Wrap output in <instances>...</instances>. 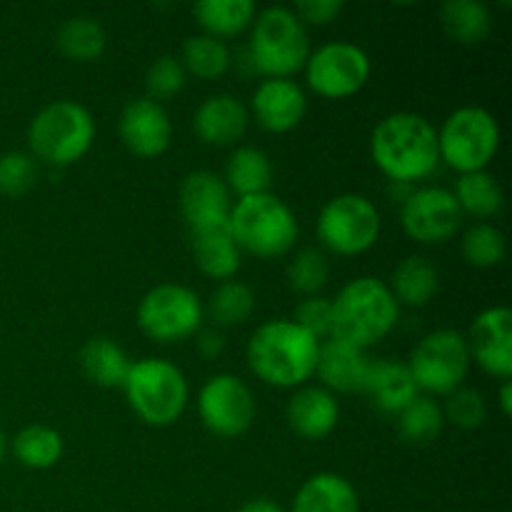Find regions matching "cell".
<instances>
[{"label":"cell","instance_id":"obj_28","mask_svg":"<svg viewBox=\"0 0 512 512\" xmlns=\"http://www.w3.org/2000/svg\"><path fill=\"white\" fill-rule=\"evenodd\" d=\"M223 180L230 193H235L238 198L270 193L273 163H270V158L260 148L243 145V148L233 150V155H230Z\"/></svg>","mask_w":512,"mask_h":512},{"label":"cell","instance_id":"obj_38","mask_svg":"<svg viewBox=\"0 0 512 512\" xmlns=\"http://www.w3.org/2000/svg\"><path fill=\"white\" fill-rule=\"evenodd\" d=\"M185 80H188V73H185L183 63L173 55H160L145 73V90H148L145 98L155 100V103L173 100L185 88Z\"/></svg>","mask_w":512,"mask_h":512},{"label":"cell","instance_id":"obj_13","mask_svg":"<svg viewBox=\"0 0 512 512\" xmlns=\"http://www.w3.org/2000/svg\"><path fill=\"white\" fill-rule=\"evenodd\" d=\"M198 415L215 438H238L255 420L253 390L238 375H213L198 393Z\"/></svg>","mask_w":512,"mask_h":512},{"label":"cell","instance_id":"obj_8","mask_svg":"<svg viewBox=\"0 0 512 512\" xmlns=\"http://www.w3.org/2000/svg\"><path fill=\"white\" fill-rule=\"evenodd\" d=\"M500 150V125L478 105H465L448 115L438 130V155L460 175L480 173Z\"/></svg>","mask_w":512,"mask_h":512},{"label":"cell","instance_id":"obj_26","mask_svg":"<svg viewBox=\"0 0 512 512\" xmlns=\"http://www.w3.org/2000/svg\"><path fill=\"white\" fill-rule=\"evenodd\" d=\"M398 305L408 308H423L435 298L440 288V273L423 255H410L400 260L393 270V283L388 285Z\"/></svg>","mask_w":512,"mask_h":512},{"label":"cell","instance_id":"obj_16","mask_svg":"<svg viewBox=\"0 0 512 512\" xmlns=\"http://www.w3.org/2000/svg\"><path fill=\"white\" fill-rule=\"evenodd\" d=\"M120 140L135 158H160L173 140L168 110L150 98L130 100L120 113Z\"/></svg>","mask_w":512,"mask_h":512},{"label":"cell","instance_id":"obj_10","mask_svg":"<svg viewBox=\"0 0 512 512\" xmlns=\"http://www.w3.org/2000/svg\"><path fill=\"white\" fill-rule=\"evenodd\" d=\"M380 213L365 195L343 193L323 205L318 215V238L325 248L343 258L363 255L378 243Z\"/></svg>","mask_w":512,"mask_h":512},{"label":"cell","instance_id":"obj_27","mask_svg":"<svg viewBox=\"0 0 512 512\" xmlns=\"http://www.w3.org/2000/svg\"><path fill=\"white\" fill-rule=\"evenodd\" d=\"M195 23L210 38H235L253 25L258 8L253 0H200L193 5Z\"/></svg>","mask_w":512,"mask_h":512},{"label":"cell","instance_id":"obj_23","mask_svg":"<svg viewBox=\"0 0 512 512\" xmlns=\"http://www.w3.org/2000/svg\"><path fill=\"white\" fill-rule=\"evenodd\" d=\"M363 393H368L370 403L385 415H398L405 405L413 403L420 395L408 363L395 360H373Z\"/></svg>","mask_w":512,"mask_h":512},{"label":"cell","instance_id":"obj_33","mask_svg":"<svg viewBox=\"0 0 512 512\" xmlns=\"http://www.w3.org/2000/svg\"><path fill=\"white\" fill-rule=\"evenodd\" d=\"M183 63L185 73L198 80H218L228 73L230 68V48L225 40L210 38V35H193L183 45Z\"/></svg>","mask_w":512,"mask_h":512},{"label":"cell","instance_id":"obj_30","mask_svg":"<svg viewBox=\"0 0 512 512\" xmlns=\"http://www.w3.org/2000/svg\"><path fill=\"white\" fill-rule=\"evenodd\" d=\"M453 195L463 215L468 213L473 218H493L503 208V188L488 170L460 175Z\"/></svg>","mask_w":512,"mask_h":512},{"label":"cell","instance_id":"obj_37","mask_svg":"<svg viewBox=\"0 0 512 512\" xmlns=\"http://www.w3.org/2000/svg\"><path fill=\"white\" fill-rule=\"evenodd\" d=\"M330 278V263L320 250L308 248L300 250L288 265V283L290 288L298 290L300 295L310 298V295H318L320 290L328 285Z\"/></svg>","mask_w":512,"mask_h":512},{"label":"cell","instance_id":"obj_12","mask_svg":"<svg viewBox=\"0 0 512 512\" xmlns=\"http://www.w3.org/2000/svg\"><path fill=\"white\" fill-rule=\"evenodd\" d=\"M303 70L315 95L328 100H345L365 88L373 73V63L363 48L335 40L313 50Z\"/></svg>","mask_w":512,"mask_h":512},{"label":"cell","instance_id":"obj_40","mask_svg":"<svg viewBox=\"0 0 512 512\" xmlns=\"http://www.w3.org/2000/svg\"><path fill=\"white\" fill-rule=\"evenodd\" d=\"M35 185V160L28 153L10 150L0 155V195L18 198Z\"/></svg>","mask_w":512,"mask_h":512},{"label":"cell","instance_id":"obj_4","mask_svg":"<svg viewBox=\"0 0 512 512\" xmlns=\"http://www.w3.org/2000/svg\"><path fill=\"white\" fill-rule=\"evenodd\" d=\"M228 228L240 253L260 260L283 258L298 243V218L278 195L263 193L240 198L230 208Z\"/></svg>","mask_w":512,"mask_h":512},{"label":"cell","instance_id":"obj_39","mask_svg":"<svg viewBox=\"0 0 512 512\" xmlns=\"http://www.w3.org/2000/svg\"><path fill=\"white\" fill-rule=\"evenodd\" d=\"M443 418L450 420L460 430H475L488 418V405L483 395L473 388H458L448 395L443 408Z\"/></svg>","mask_w":512,"mask_h":512},{"label":"cell","instance_id":"obj_41","mask_svg":"<svg viewBox=\"0 0 512 512\" xmlns=\"http://www.w3.org/2000/svg\"><path fill=\"white\" fill-rule=\"evenodd\" d=\"M295 325L310 333L313 338L325 340L333 335V303L320 295H310L295 308Z\"/></svg>","mask_w":512,"mask_h":512},{"label":"cell","instance_id":"obj_11","mask_svg":"<svg viewBox=\"0 0 512 512\" xmlns=\"http://www.w3.org/2000/svg\"><path fill=\"white\" fill-rule=\"evenodd\" d=\"M470 350L458 330H433L410 353L408 370L418 390L430 395H450L463 388L470 370Z\"/></svg>","mask_w":512,"mask_h":512},{"label":"cell","instance_id":"obj_24","mask_svg":"<svg viewBox=\"0 0 512 512\" xmlns=\"http://www.w3.org/2000/svg\"><path fill=\"white\" fill-rule=\"evenodd\" d=\"M293 512H360L358 490L338 473H318L300 485Z\"/></svg>","mask_w":512,"mask_h":512},{"label":"cell","instance_id":"obj_20","mask_svg":"<svg viewBox=\"0 0 512 512\" xmlns=\"http://www.w3.org/2000/svg\"><path fill=\"white\" fill-rule=\"evenodd\" d=\"M248 108L235 95H210L198 105L193 130L205 145H233L248 130Z\"/></svg>","mask_w":512,"mask_h":512},{"label":"cell","instance_id":"obj_14","mask_svg":"<svg viewBox=\"0 0 512 512\" xmlns=\"http://www.w3.org/2000/svg\"><path fill=\"white\" fill-rule=\"evenodd\" d=\"M400 223L408 238L423 245H438L453 238L463 223V210L453 190L420 188L408 193L400 208Z\"/></svg>","mask_w":512,"mask_h":512},{"label":"cell","instance_id":"obj_9","mask_svg":"<svg viewBox=\"0 0 512 512\" xmlns=\"http://www.w3.org/2000/svg\"><path fill=\"white\" fill-rule=\"evenodd\" d=\"M203 315L205 308L193 288L160 283L138 303V328L155 343H183L198 333Z\"/></svg>","mask_w":512,"mask_h":512},{"label":"cell","instance_id":"obj_32","mask_svg":"<svg viewBox=\"0 0 512 512\" xmlns=\"http://www.w3.org/2000/svg\"><path fill=\"white\" fill-rule=\"evenodd\" d=\"M13 455L23 468L48 470L63 455V438L48 425H28L15 435Z\"/></svg>","mask_w":512,"mask_h":512},{"label":"cell","instance_id":"obj_1","mask_svg":"<svg viewBox=\"0 0 512 512\" xmlns=\"http://www.w3.org/2000/svg\"><path fill=\"white\" fill-rule=\"evenodd\" d=\"M370 155L385 178L398 185H413L438 168V130L423 115L400 110L375 125Z\"/></svg>","mask_w":512,"mask_h":512},{"label":"cell","instance_id":"obj_19","mask_svg":"<svg viewBox=\"0 0 512 512\" xmlns=\"http://www.w3.org/2000/svg\"><path fill=\"white\" fill-rule=\"evenodd\" d=\"M373 360L365 350L343 343L338 338H325L318 350L315 375L323 380L325 390L333 393H363Z\"/></svg>","mask_w":512,"mask_h":512},{"label":"cell","instance_id":"obj_15","mask_svg":"<svg viewBox=\"0 0 512 512\" xmlns=\"http://www.w3.org/2000/svg\"><path fill=\"white\" fill-rule=\"evenodd\" d=\"M470 360L480 365L488 375L498 380H510L512 375V313L510 308H488L473 320L465 338Z\"/></svg>","mask_w":512,"mask_h":512},{"label":"cell","instance_id":"obj_45","mask_svg":"<svg viewBox=\"0 0 512 512\" xmlns=\"http://www.w3.org/2000/svg\"><path fill=\"white\" fill-rule=\"evenodd\" d=\"M500 410H503L505 418H510L512 415V383L510 380H503V385H500Z\"/></svg>","mask_w":512,"mask_h":512},{"label":"cell","instance_id":"obj_25","mask_svg":"<svg viewBox=\"0 0 512 512\" xmlns=\"http://www.w3.org/2000/svg\"><path fill=\"white\" fill-rule=\"evenodd\" d=\"M80 370L98 388H123L133 360L110 338H93L80 348Z\"/></svg>","mask_w":512,"mask_h":512},{"label":"cell","instance_id":"obj_36","mask_svg":"<svg viewBox=\"0 0 512 512\" xmlns=\"http://www.w3.org/2000/svg\"><path fill=\"white\" fill-rule=\"evenodd\" d=\"M460 250H463V258L473 268H495V265H500L505 260L508 243H505V235L495 225L478 223L463 235Z\"/></svg>","mask_w":512,"mask_h":512},{"label":"cell","instance_id":"obj_5","mask_svg":"<svg viewBox=\"0 0 512 512\" xmlns=\"http://www.w3.org/2000/svg\"><path fill=\"white\" fill-rule=\"evenodd\" d=\"M28 143L35 158L55 168L78 163L95 143L93 113L75 100H55L30 120Z\"/></svg>","mask_w":512,"mask_h":512},{"label":"cell","instance_id":"obj_43","mask_svg":"<svg viewBox=\"0 0 512 512\" xmlns=\"http://www.w3.org/2000/svg\"><path fill=\"white\" fill-rule=\"evenodd\" d=\"M195 343H198V353L203 355V358H208V360L220 358V355H223V350H225L223 333H220V330H215V328L198 333V340H195Z\"/></svg>","mask_w":512,"mask_h":512},{"label":"cell","instance_id":"obj_44","mask_svg":"<svg viewBox=\"0 0 512 512\" xmlns=\"http://www.w3.org/2000/svg\"><path fill=\"white\" fill-rule=\"evenodd\" d=\"M238 512H285L280 508L275 500L270 498H255V500H248V503H243L238 508Z\"/></svg>","mask_w":512,"mask_h":512},{"label":"cell","instance_id":"obj_17","mask_svg":"<svg viewBox=\"0 0 512 512\" xmlns=\"http://www.w3.org/2000/svg\"><path fill=\"white\" fill-rule=\"evenodd\" d=\"M230 208H233V200H230L228 185L210 170H195L180 185V213L190 230L228 223Z\"/></svg>","mask_w":512,"mask_h":512},{"label":"cell","instance_id":"obj_46","mask_svg":"<svg viewBox=\"0 0 512 512\" xmlns=\"http://www.w3.org/2000/svg\"><path fill=\"white\" fill-rule=\"evenodd\" d=\"M3 458H5V435L3 430H0V463H3Z\"/></svg>","mask_w":512,"mask_h":512},{"label":"cell","instance_id":"obj_22","mask_svg":"<svg viewBox=\"0 0 512 512\" xmlns=\"http://www.w3.org/2000/svg\"><path fill=\"white\" fill-rule=\"evenodd\" d=\"M190 250H193V260L200 273L210 280H220V283L233 280L243 263V253H240L228 223L193 230Z\"/></svg>","mask_w":512,"mask_h":512},{"label":"cell","instance_id":"obj_34","mask_svg":"<svg viewBox=\"0 0 512 512\" xmlns=\"http://www.w3.org/2000/svg\"><path fill=\"white\" fill-rule=\"evenodd\" d=\"M443 408L430 395H418L398 413V433L408 445H430L443 430Z\"/></svg>","mask_w":512,"mask_h":512},{"label":"cell","instance_id":"obj_35","mask_svg":"<svg viewBox=\"0 0 512 512\" xmlns=\"http://www.w3.org/2000/svg\"><path fill=\"white\" fill-rule=\"evenodd\" d=\"M255 310V293L240 280H225L213 290L208 303L210 318L223 328L240 325L253 315Z\"/></svg>","mask_w":512,"mask_h":512},{"label":"cell","instance_id":"obj_21","mask_svg":"<svg viewBox=\"0 0 512 512\" xmlns=\"http://www.w3.org/2000/svg\"><path fill=\"white\" fill-rule=\"evenodd\" d=\"M288 425L293 433H298L305 440H323L335 430L340 420V405L333 393L325 388H313V385H303L298 393L290 398L288 410Z\"/></svg>","mask_w":512,"mask_h":512},{"label":"cell","instance_id":"obj_42","mask_svg":"<svg viewBox=\"0 0 512 512\" xmlns=\"http://www.w3.org/2000/svg\"><path fill=\"white\" fill-rule=\"evenodd\" d=\"M293 13L298 15L303 25H328L343 13V3L340 0H305V3L295 5Z\"/></svg>","mask_w":512,"mask_h":512},{"label":"cell","instance_id":"obj_2","mask_svg":"<svg viewBox=\"0 0 512 512\" xmlns=\"http://www.w3.org/2000/svg\"><path fill=\"white\" fill-rule=\"evenodd\" d=\"M318 350L320 340L293 320H268L250 335L248 365L273 388H303L315 375Z\"/></svg>","mask_w":512,"mask_h":512},{"label":"cell","instance_id":"obj_3","mask_svg":"<svg viewBox=\"0 0 512 512\" xmlns=\"http://www.w3.org/2000/svg\"><path fill=\"white\" fill-rule=\"evenodd\" d=\"M333 303V335L343 343L360 350L373 348L393 333L400 318L398 300L390 293L388 283L375 275L350 280L340 288Z\"/></svg>","mask_w":512,"mask_h":512},{"label":"cell","instance_id":"obj_18","mask_svg":"<svg viewBox=\"0 0 512 512\" xmlns=\"http://www.w3.org/2000/svg\"><path fill=\"white\" fill-rule=\"evenodd\" d=\"M308 113V98L303 88L290 78H265L255 88L253 115L268 133H290L303 123Z\"/></svg>","mask_w":512,"mask_h":512},{"label":"cell","instance_id":"obj_31","mask_svg":"<svg viewBox=\"0 0 512 512\" xmlns=\"http://www.w3.org/2000/svg\"><path fill=\"white\" fill-rule=\"evenodd\" d=\"M108 35L93 18H70L58 30V48L73 63H93L105 53Z\"/></svg>","mask_w":512,"mask_h":512},{"label":"cell","instance_id":"obj_7","mask_svg":"<svg viewBox=\"0 0 512 512\" xmlns=\"http://www.w3.org/2000/svg\"><path fill=\"white\" fill-rule=\"evenodd\" d=\"M123 390L133 413L153 428H168L188 408V380L163 358L135 360Z\"/></svg>","mask_w":512,"mask_h":512},{"label":"cell","instance_id":"obj_29","mask_svg":"<svg viewBox=\"0 0 512 512\" xmlns=\"http://www.w3.org/2000/svg\"><path fill=\"white\" fill-rule=\"evenodd\" d=\"M445 35L458 45H478L493 30V15L480 0H448L440 8Z\"/></svg>","mask_w":512,"mask_h":512},{"label":"cell","instance_id":"obj_6","mask_svg":"<svg viewBox=\"0 0 512 512\" xmlns=\"http://www.w3.org/2000/svg\"><path fill=\"white\" fill-rule=\"evenodd\" d=\"M250 35V63L265 78H290L310 58L308 30L290 8H265L255 15Z\"/></svg>","mask_w":512,"mask_h":512}]
</instances>
